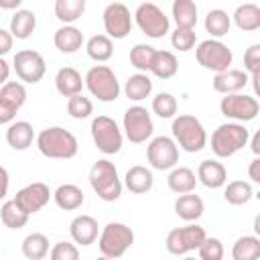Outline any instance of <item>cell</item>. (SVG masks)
Segmentation results:
<instances>
[{"label":"cell","mask_w":260,"mask_h":260,"mask_svg":"<svg viewBox=\"0 0 260 260\" xmlns=\"http://www.w3.org/2000/svg\"><path fill=\"white\" fill-rule=\"evenodd\" d=\"M37 148L47 158H73L79 150V142L73 132L61 126H49L35 138Z\"/></svg>","instance_id":"1"},{"label":"cell","mask_w":260,"mask_h":260,"mask_svg":"<svg viewBox=\"0 0 260 260\" xmlns=\"http://www.w3.org/2000/svg\"><path fill=\"white\" fill-rule=\"evenodd\" d=\"M173 140L185 152H199L207 146V132L203 124L191 114H179L171 124Z\"/></svg>","instance_id":"2"},{"label":"cell","mask_w":260,"mask_h":260,"mask_svg":"<svg viewBox=\"0 0 260 260\" xmlns=\"http://www.w3.org/2000/svg\"><path fill=\"white\" fill-rule=\"evenodd\" d=\"M250 140V130L244 124L238 122H225L219 124L211 134V150L217 158L234 156L238 150H242Z\"/></svg>","instance_id":"3"},{"label":"cell","mask_w":260,"mask_h":260,"mask_svg":"<svg viewBox=\"0 0 260 260\" xmlns=\"http://www.w3.org/2000/svg\"><path fill=\"white\" fill-rule=\"evenodd\" d=\"M89 185L104 201H116L122 195V181L118 169L108 158H100L89 169Z\"/></svg>","instance_id":"4"},{"label":"cell","mask_w":260,"mask_h":260,"mask_svg":"<svg viewBox=\"0 0 260 260\" xmlns=\"http://www.w3.org/2000/svg\"><path fill=\"white\" fill-rule=\"evenodd\" d=\"M134 244V232L122 221H110L102 228L98 236V248L102 256L106 258H120L128 252V248Z\"/></svg>","instance_id":"5"},{"label":"cell","mask_w":260,"mask_h":260,"mask_svg":"<svg viewBox=\"0 0 260 260\" xmlns=\"http://www.w3.org/2000/svg\"><path fill=\"white\" fill-rule=\"evenodd\" d=\"M83 85L100 102H116L120 95V81L108 65H93L83 77Z\"/></svg>","instance_id":"6"},{"label":"cell","mask_w":260,"mask_h":260,"mask_svg":"<svg viewBox=\"0 0 260 260\" xmlns=\"http://www.w3.org/2000/svg\"><path fill=\"white\" fill-rule=\"evenodd\" d=\"M195 59L203 69L221 73V71L230 69V65L234 61V53L225 43H221L217 39H205L197 45Z\"/></svg>","instance_id":"7"},{"label":"cell","mask_w":260,"mask_h":260,"mask_svg":"<svg viewBox=\"0 0 260 260\" xmlns=\"http://www.w3.org/2000/svg\"><path fill=\"white\" fill-rule=\"evenodd\" d=\"M91 138L93 144L98 146L100 152L104 154H116L122 148L124 142V134L120 130V126L116 124V120H112L110 116H95L91 120Z\"/></svg>","instance_id":"8"},{"label":"cell","mask_w":260,"mask_h":260,"mask_svg":"<svg viewBox=\"0 0 260 260\" xmlns=\"http://www.w3.org/2000/svg\"><path fill=\"white\" fill-rule=\"evenodd\" d=\"M134 20H136L138 28L146 37H150V39H162L169 32V28H171L169 16L154 2H142V4H138L136 12H134Z\"/></svg>","instance_id":"9"},{"label":"cell","mask_w":260,"mask_h":260,"mask_svg":"<svg viewBox=\"0 0 260 260\" xmlns=\"http://www.w3.org/2000/svg\"><path fill=\"white\" fill-rule=\"evenodd\" d=\"M207 238L205 230L197 223H187L183 228H175L167 234V240H165V246L169 250V254L173 256H185L187 252L191 250H197L203 240Z\"/></svg>","instance_id":"10"},{"label":"cell","mask_w":260,"mask_h":260,"mask_svg":"<svg viewBox=\"0 0 260 260\" xmlns=\"http://www.w3.org/2000/svg\"><path fill=\"white\" fill-rule=\"evenodd\" d=\"M122 130H124L126 138L132 144L146 142L152 136V132H154V124H152V118H150L148 110L144 106H130L124 112Z\"/></svg>","instance_id":"11"},{"label":"cell","mask_w":260,"mask_h":260,"mask_svg":"<svg viewBox=\"0 0 260 260\" xmlns=\"http://www.w3.org/2000/svg\"><path fill=\"white\" fill-rule=\"evenodd\" d=\"M219 112L238 122V124H244V122H250L258 116L260 112V104L254 95H248V93H232V95H223L221 102H219Z\"/></svg>","instance_id":"12"},{"label":"cell","mask_w":260,"mask_h":260,"mask_svg":"<svg viewBox=\"0 0 260 260\" xmlns=\"http://www.w3.org/2000/svg\"><path fill=\"white\" fill-rule=\"evenodd\" d=\"M146 158L156 171H171L179 162V146L171 136H154L146 146Z\"/></svg>","instance_id":"13"},{"label":"cell","mask_w":260,"mask_h":260,"mask_svg":"<svg viewBox=\"0 0 260 260\" xmlns=\"http://www.w3.org/2000/svg\"><path fill=\"white\" fill-rule=\"evenodd\" d=\"M12 67L18 75V79L24 83H39L47 73V63H45L43 55L32 49L18 51L12 59Z\"/></svg>","instance_id":"14"},{"label":"cell","mask_w":260,"mask_h":260,"mask_svg":"<svg viewBox=\"0 0 260 260\" xmlns=\"http://www.w3.org/2000/svg\"><path fill=\"white\" fill-rule=\"evenodd\" d=\"M104 28L108 39H126L132 30V16L126 4L112 2L104 8Z\"/></svg>","instance_id":"15"},{"label":"cell","mask_w":260,"mask_h":260,"mask_svg":"<svg viewBox=\"0 0 260 260\" xmlns=\"http://www.w3.org/2000/svg\"><path fill=\"white\" fill-rule=\"evenodd\" d=\"M51 197H53V193L49 191V187L45 183H41V181H35V183H28V185H24L22 189L16 191L14 203L30 217L32 213L41 211L49 203Z\"/></svg>","instance_id":"16"},{"label":"cell","mask_w":260,"mask_h":260,"mask_svg":"<svg viewBox=\"0 0 260 260\" xmlns=\"http://www.w3.org/2000/svg\"><path fill=\"white\" fill-rule=\"evenodd\" d=\"M69 234H71V240L79 246H91L98 236H100V225H98V219L91 217V215H77L73 217V221L69 223Z\"/></svg>","instance_id":"17"},{"label":"cell","mask_w":260,"mask_h":260,"mask_svg":"<svg viewBox=\"0 0 260 260\" xmlns=\"http://www.w3.org/2000/svg\"><path fill=\"white\" fill-rule=\"evenodd\" d=\"M250 77L246 71L242 69H228V71H221V73H215L213 75V89L217 93H223V95H232V93H240L246 85H248Z\"/></svg>","instance_id":"18"},{"label":"cell","mask_w":260,"mask_h":260,"mask_svg":"<svg viewBox=\"0 0 260 260\" xmlns=\"http://www.w3.org/2000/svg\"><path fill=\"white\" fill-rule=\"evenodd\" d=\"M195 177H197V183L205 185L207 189H219V187H223L225 181H228V171H225V167H223L219 160H215V158H205V160L199 162Z\"/></svg>","instance_id":"19"},{"label":"cell","mask_w":260,"mask_h":260,"mask_svg":"<svg viewBox=\"0 0 260 260\" xmlns=\"http://www.w3.org/2000/svg\"><path fill=\"white\" fill-rule=\"evenodd\" d=\"M124 185L130 193L134 195H142V193H148L154 185V177H152V171L142 167V165H134L126 171L124 175Z\"/></svg>","instance_id":"20"},{"label":"cell","mask_w":260,"mask_h":260,"mask_svg":"<svg viewBox=\"0 0 260 260\" xmlns=\"http://www.w3.org/2000/svg\"><path fill=\"white\" fill-rule=\"evenodd\" d=\"M35 138H37V136H35V128H32V124L26 122V120H16V122H12V124L8 126V130H6V142H8V146L14 148V150H26V148L32 144Z\"/></svg>","instance_id":"21"},{"label":"cell","mask_w":260,"mask_h":260,"mask_svg":"<svg viewBox=\"0 0 260 260\" xmlns=\"http://www.w3.org/2000/svg\"><path fill=\"white\" fill-rule=\"evenodd\" d=\"M55 87L63 98H73L83 89V77L75 67H61L55 75Z\"/></svg>","instance_id":"22"},{"label":"cell","mask_w":260,"mask_h":260,"mask_svg":"<svg viewBox=\"0 0 260 260\" xmlns=\"http://www.w3.org/2000/svg\"><path fill=\"white\" fill-rule=\"evenodd\" d=\"M53 43H55V47L61 53L71 55V53H75V51L81 49V45H83V32L77 26H73V24H63L61 28L55 30Z\"/></svg>","instance_id":"23"},{"label":"cell","mask_w":260,"mask_h":260,"mask_svg":"<svg viewBox=\"0 0 260 260\" xmlns=\"http://www.w3.org/2000/svg\"><path fill=\"white\" fill-rule=\"evenodd\" d=\"M53 199L57 203V207L65 209V211H75L83 205L85 201V193L81 191V187L73 185V183H63L55 189L53 193Z\"/></svg>","instance_id":"24"},{"label":"cell","mask_w":260,"mask_h":260,"mask_svg":"<svg viewBox=\"0 0 260 260\" xmlns=\"http://www.w3.org/2000/svg\"><path fill=\"white\" fill-rule=\"evenodd\" d=\"M205 211V203L199 195L195 193H185V195H179L177 201H175V213L183 219V221H197Z\"/></svg>","instance_id":"25"},{"label":"cell","mask_w":260,"mask_h":260,"mask_svg":"<svg viewBox=\"0 0 260 260\" xmlns=\"http://www.w3.org/2000/svg\"><path fill=\"white\" fill-rule=\"evenodd\" d=\"M37 28V14L32 10H26V8H18L12 18H10V35L12 39H18V41H24L28 39Z\"/></svg>","instance_id":"26"},{"label":"cell","mask_w":260,"mask_h":260,"mask_svg":"<svg viewBox=\"0 0 260 260\" xmlns=\"http://www.w3.org/2000/svg\"><path fill=\"white\" fill-rule=\"evenodd\" d=\"M167 185L177 195L193 193L197 187V177L189 167H175V169H171V173L167 177Z\"/></svg>","instance_id":"27"},{"label":"cell","mask_w":260,"mask_h":260,"mask_svg":"<svg viewBox=\"0 0 260 260\" xmlns=\"http://www.w3.org/2000/svg\"><path fill=\"white\" fill-rule=\"evenodd\" d=\"M148 71L158 79H171L179 71V61H177L175 53H171V51H154Z\"/></svg>","instance_id":"28"},{"label":"cell","mask_w":260,"mask_h":260,"mask_svg":"<svg viewBox=\"0 0 260 260\" xmlns=\"http://www.w3.org/2000/svg\"><path fill=\"white\" fill-rule=\"evenodd\" d=\"M173 20L177 28H189L193 30L197 24V4L193 0H175L171 8Z\"/></svg>","instance_id":"29"},{"label":"cell","mask_w":260,"mask_h":260,"mask_svg":"<svg viewBox=\"0 0 260 260\" xmlns=\"http://www.w3.org/2000/svg\"><path fill=\"white\" fill-rule=\"evenodd\" d=\"M232 18H234V24L240 30H246V32L258 30L260 28V6L254 4V2L240 4Z\"/></svg>","instance_id":"30"},{"label":"cell","mask_w":260,"mask_h":260,"mask_svg":"<svg viewBox=\"0 0 260 260\" xmlns=\"http://www.w3.org/2000/svg\"><path fill=\"white\" fill-rule=\"evenodd\" d=\"M124 93L132 102H142L152 93V81L146 73H134L124 83Z\"/></svg>","instance_id":"31"},{"label":"cell","mask_w":260,"mask_h":260,"mask_svg":"<svg viewBox=\"0 0 260 260\" xmlns=\"http://www.w3.org/2000/svg\"><path fill=\"white\" fill-rule=\"evenodd\" d=\"M232 28V16L221 8H211L205 16V30L211 35V39H221Z\"/></svg>","instance_id":"32"},{"label":"cell","mask_w":260,"mask_h":260,"mask_svg":"<svg viewBox=\"0 0 260 260\" xmlns=\"http://www.w3.org/2000/svg\"><path fill=\"white\" fill-rule=\"evenodd\" d=\"M20 250H22V256L28 260H43L49 254V238L45 234L32 232L22 240Z\"/></svg>","instance_id":"33"},{"label":"cell","mask_w":260,"mask_h":260,"mask_svg":"<svg viewBox=\"0 0 260 260\" xmlns=\"http://www.w3.org/2000/svg\"><path fill=\"white\" fill-rule=\"evenodd\" d=\"M234 260H260V238L258 236H242L232 246Z\"/></svg>","instance_id":"34"},{"label":"cell","mask_w":260,"mask_h":260,"mask_svg":"<svg viewBox=\"0 0 260 260\" xmlns=\"http://www.w3.org/2000/svg\"><path fill=\"white\" fill-rule=\"evenodd\" d=\"M85 51H87L89 59H93L98 63H104V61H110L112 59V55H114V43L106 35H93L85 43Z\"/></svg>","instance_id":"35"},{"label":"cell","mask_w":260,"mask_h":260,"mask_svg":"<svg viewBox=\"0 0 260 260\" xmlns=\"http://www.w3.org/2000/svg\"><path fill=\"white\" fill-rule=\"evenodd\" d=\"M53 10L63 24H73L85 12V0H55Z\"/></svg>","instance_id":"36"},{"label":"cell","mask_w":260,"mask_h":260,"mask_svg":"<svg viewBox=\"0 0 260 260\" xmlns=\"http://www.w3.org/2000/svg\"><path fill=\"white\" fill-rule=\"evenodd\" d=\"M223 197L230 205H246L254 197V189L248 181H232L225 185Z\"/></svg>","instance_id":"37"},{"label":"cell","mask_w":260,"mask_h":260,"mask_svg":"<svg viewBox=\"0 0 260 260\" xmlns=\"http://www.w3.org/2000/svg\"><path fill=\"white\" fill-rule=\"evenodd\" d=\"M0 219H2V223H4L6 228H10V230H20V228L26 225L28 215L14 203V199H10V201H4V203H2V207H0Z\"/></svg>","instance_id":"38"},{"label":"cell","mask_w":260,"mask_h":260,"mask_svg":"<svg viewBox=\"0 0 260 260\" xmlns=\"http://www.w3.org/2000/svg\"><path fill=\"white\" fill-rule=\"evenodd\" d=\"M0 100L12 106L14 110H20L26 102V87L20 81H6L0 87Z\"/></svg>","instance_id":"39"},{"label":"cell","mask_w":260,"mask_h":260,"mask_svg":"<svg viewBox=\"0 0 260 260\" xmlns=\"http://www.w3.org/2000/svg\"><path fill=\"white\" fill-rule=\"evenodd\" d=\"M177 98L169 91H160L152 98V112L160 118V120H169V118H175L177 114Z\"/></svg>","instance_id":"40"},{"label":"cell","mask_w":260,"mask_h":260,"mask_svg":"<svg viewBox=\"0 0 260 260\" xmlns=\"http://www.w3.org/2000/svg\"><path fill=\"white\" fill-rule=\"evenodd\" d=\"M154 47L150 45H144V43H138L130 49V63L132 67L138 69V73H146L150 69V63H152V57H154Z\"/></svg>","instance_id":"41"},{"label":"cell","mask_w":260,"mask_h":260,"mask_svg":"<svg viewBox=\"0 0 260 260\" xmlns=\"http://www.w3.org/2000/svg\"><path fill=\"white\" fill-rule=\"evenodd\" d=\"M67 112L75 120H85V118H89L93 114V104L83 93H77V95L67 100Z\"/></svg>","instance_id":"42"},{"label":"cell","mask_w":260,"mask_h":260,"mask_svg":"<svg viewBox=\"0 0 260 260\" xmlns=\"http://www.w3.org/2000/svg\"><path fill=\"white\" fill-rule=\"evenodd\" d=\"M195 43H197L195 30H189V28H175L173 35H171V45H173L177 51H181V53L191 51V49L195 47Z\"/></svg>","instance_id":"43"},{"label":"cell","mask_w":260,"mask_h":260,"mask_svg":"<svg viewBox=\"0 0 260 260\" xmlns=\"http://www.w3.org/2000/svg\"><path fill=\"white\" fill-rule=\"evenodd\" d=\"M197 252L199 260H223V244L217 238H205Z\"/></svg>","instance_id":"44"},{"label":"cell","mask_w":260,"mask_h":260,"mask_svg":"<svg viewBox=\"0 0 260 260\" xmlns=\"http://www.w3.org/2000/svg\"><path fill=\"white\" fill-rule=\"evenodd\" d=\"M49 260H79V250L71 242H57L49 250Z\"/></svg>","instance_id":"45"},{"label":"cell","mask_w":260,"mask_h":260,"mask_svg":"<svg viewBox=\"0 0 260 260\" xmlns=\"http://www.w3.org/2000/svg\"><path fill=\"white\" fill-rule=\"evenodd\" d=\"M244 71L248 77H258L260 75V45H250L244 53Z\"/></svg>","instance_id":"46"},{"label":"cell","mask_w":260,"mask_h":260,"mask_svg":"<svg viewBox=\"0 0 260 260\" xmlns=\"http://www.w3.org/2000/svg\"><path fill=\"white\" fill-rule=\"evenodd\" d=\"M16 112L18 110H14L12 106H8L6 102L0 100V124H12L16 118Z\"/></svg>","instance_id":"47"},{"label":"cell","mask_w":260,"mask_h":260,"mask_svg":"<svg viewBox=\"0 0 260 260\" xmlns=\"http://www.w3.org/2000/svg\"><path fill=\"white\" fill-rule=\"evenodd\" d=\"M12 45H14V39H12L10 30L0 28V57H2V59H4V55H6V53H10Z\"/></svg>","instance_id":"48"},{"label":"cell","mask_w":260,"mask_h":260,"mask_svg":"<svg viewBox=\"0 0 260 260\" xmlns=\"http://www.w3.org/2000/svg\"><path fill=\"white\" fill-rule=\"evenodd\" d=\"M8 187H10V175H8V171L0 165V201L6 197Z\"/></svg>","instance_id":"49"},{"label":"cell","mask_w":260,"mask_h":260,"mask_svg":"<svg viewBox=\"0 0 260 260\" xmlns=\"http://www.w3.org/2000/svg\"><path fill=\"white\" fill-rule=\"evenodd\" d=\"M248 175H250V179H252L254 183H260V158H258V156L250 162V167H248Z\"/></svg>","instance_id":"50"},{"label":"cell","mask_w":260,"mask_h":260,"mask_svg":"<svg viewBox=\"0 0 260 260\" xmlns=\"http://www.w3.org/2000/svg\"><path fill=\"white\" fill-rule=\"evenodd\" d=\"M8 75H10V65L0 57V87L8 81Z\"/></svg>","instance_id":"51"},{"label":"cell","mask_w":260,"mask_h":260,"mask_svg":"<svg viewBox=\"0 0 260 260\" xmlns=\"http://www.w3.org/2000/svg\"><path fill=\"white\" fill-rule=\"evenodd\" d=\"M22 0H0V8L2 10H18Z\"/></svg>","instance_id":"52"},{"label":"cell","mask_w":260,"mask_h":260,"mask_svg":"<svg viewBox=\"0 0 260 260\" xmlns=\"http://www.w3.org/2000/svg\"><path fill=\"white\" fill-rule=\"evenodd\" d=\"M250 148H252V152L258 156L260 154V132H256L254 136H252V142H250Z\"/></svg>","instance_id":"53"},{"label":"cell","mask_w":260,"mask_h":260,"mask_svg":"<svg viewBox=\"0 0 260 260\" xmlns=\"http://www.w3.org/2000/svg\"><path fill=\"white\" fill-rule=\"evenodd\" d=\"M181 260H199V258H193V256H185V258H181Z\"/></svg>","instance_id":"54"},{"label":"cell","mask_w":260,"mask_h":260,"mask_svg":"<svg viewBox=\"0 0 260 260\" xmlns=\"http://www.w3.org/2000/svg\"><path fill=\"white\" fill-rule=\"evenodd\" d=\"M98 260H112V258H106V256H100Z\"/></svg>","instance_id":"55"}]
</instances>
